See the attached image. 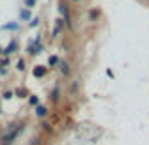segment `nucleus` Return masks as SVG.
<instances>
[{
	"instance_id": "obj_4",
	"label": "nucleus",
	"mask_w": 149,
	"mask_h": 145,
	"mask_svg": "<svg viewBox=\"0 0 149 145\" xmlns=\"http://www.w3.org/2000/svg\"><path fill=\"white\" fill-rule=\"evenodd\" d=\"M45 113H47V109H45L44 105H36V115L38 117H44Z\"/></svg>"
},
{
	"instance_id": "obj_1",
	"label": "nucleus",
	"mask_w": 149,
	"mask_h": 145,
	"mask_svg": "<svg viewBox=\"0 0 149 145\" xmlns=\"http://www.w3.org/2000/svg\"><path fill=\"white\" fill-rule=\"evenodd\" d=\"M58 11L62 13L64 21H68V25H70V13H68V6H66L64 2H61V4H58Z\"/></svg>"
},
{
	"instance_id": "obj_13",
	"label": "nucleus",
	"mask_w": 149,
	"mask_h": 145,
	"mask_svg": "<svg viewBox=\"0 0 149 145\" xmlns=\"http://www.w3.org/2000/svg\"><path fill=\"white\" fill-rule=\"evenodd\" d=\"M26 6H29V8H32V6H34V0H26Z\"/></svg>"
},
{
	"instance_id": "obj_3",
	"label": "nucleus",
	"mask_w": 149,
	"mask_h": 145,
	"mask_svg": "<svg viewBox=\"0 0 149 145\" xmlns=\"http://www.w3.org/2000/svg\"><path fill=\"white\" fill-rule=\"evenodd\" d=\"M44 74H45V68H44V66H36V68H34V76H36V77H42Z\"/></svg>"
},
{
	"instance_id": "obj_6",
	"label": "nucleus",
	"mask_w": 149,
	"mask_h": 145,
	"mask_svg": "<svg viewBox=\"0 0 149 145\" xmlns=\"http://www.w3.org/2000/svg\"><path fill=\"white\" fill-rule=\"evenodd\" d=\"M21 19L29 21V19H30V11H29V10H23V11H21Z\"/></svg>"
},
{
	"instance_id": "obj_12",
	"label": "nucleus",
	"mask_w": 149,
	"mask_h": 145,
	"mask_svg": "<svg viewBox=\"0 0 149 145\" xmlns=\"http://www.w3.org/2000/svg\"><path fill=\"white\" fill-rule=\"evenodd\" d=\"M57 94H58V91L55 89V91H53V94H51V98H53V100H57Z\"/></svg>"
},
{
	"instance_id": "obj_10",
	"label": "nucleus",
	"mask_w": 149,
	"mask_h": 145,
	"mask_svg": "<svg viewBox=\"0 0 149 145\" xmlns=\"http://www.w3.org/2000/svg\"><path fill=\"white\" fill-rule=\"evenodd\" d=\"M17 68H19V70H23V68H25V62L19 60V62H17Z\"/></svg>"
},
{
	"instance_id": "obj_2",
	"label": "nucleus",
	"mask_w": 149,
	"mask_h": 145,
	"mask_svg": "<svg viewBox=\"0 0 149 145\" xmlns=\"http://www.w3.org/2000/svg\"><path fill=\"white\" fill-rule=\"evenodd\" d=\"M58 66H61V72L64 74V76H68V74H70V68H68V64H66L64 60H58Z\"/></svg>"
},
{
	"instance_id": "obj_11",
	"label": "nucleus",
	"mask_w": 149,
	"mask_h": 145,
	"mask_svg": "<svg viewBox=\"0 0 149 145\" xmlns=\"http://www.w3.org/2000/svg\"><path fill=\"white\" fill-rule=\"evenodd\" d=\"M91 17H93V19H96V17H98V11L93 10V11H91Z\"/></svg>"
},
{
	"instance_id": "obj_8",
	"label": "nucleus",
	"mask_w": 149,
	"mask_h": 145,
	"mask_svg": "<svg viewBox=\"0 0 149 145\" xmlns=\"http://www.w3.org/2000/svg\"><path fill=\"white\" fill-rule=\"evenodd\" d=\"M57 62H58V58H57V57H51V58H49V64H51V66H55Z\"/></svg>"
},
{
	"instance_id": "obj_5",
	"label": "nucleus",
	"mask_w": 149,
	"mask_h": 145,
	"mask_svg": "<svg viewBox=\"0 0 149 145\" xmlns=\"http://www.w3.org/2000/svg\"><path fill=\"white\" fill-rule=\"evenodd\" d=\"M15 47H17V45H15V42H11V44H10V45H8V47H6V51H4V53H6V55L13 53V51H15Z\"/></svg>"
},
{
	"instance_id": "obj_9",
	"label": "nucleus",
	"mask_w": 149,
	"mask_h": 145,
	"mask_svg": "<svg viewBox=\"0 0 149 145\" xmlns=\"http://www.w3.org/2000/svg\"><path fill=\"white\" fill-rule=\"evenodd\" d=\"M30 104H32V105H38V98L36 96H30Z\"/></svg>"
},
{
	"instance_id": "obj_14",
	"label": "nucleus",
	"mask_w": 149,
	"mask_h": 145,
	"mask_svg": "<svg viewBox=\"0 0 149 145\" xmlns=\"http://www.w3.org/2000/svg\"><path fill=\"white\" fill-rule=\"evenodd\" d=\"M0 53H2V47H0Z\"/></svg>"
},
{
	"instance_id": "obj_7",
	"label": "nucleus",
	"mask_w": 149,
	"mask_h": 145,
	"mask_svg": "<svg viewBox=\"0 0 149 145\" xmlns=\"http://www.w3.org/2000/svg\"><path fill=\"white\" fill-rule=\"evenodd\" d=\"M4 28H8V30H17V28H19V25H17V23H10V25H6Z\"/></svg>"
}]
</instances>
